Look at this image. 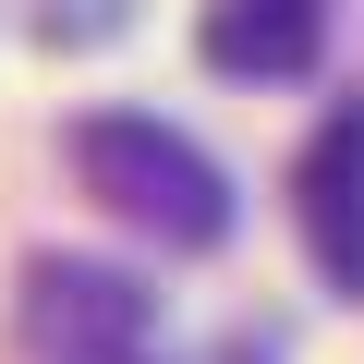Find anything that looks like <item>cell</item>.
I'll return each instance as SVG.
<instances>
[{"label": "cell", "instance_id": "cell-1", "mask_svg": "<svg viewBox=\"0 0 364 364\" xmlns=\"http://www.w3.org/2000/svg\"><path fill=\"white\" fill-rule=\"evenodd\" d=\"M73 170H85V195H97L109 219H134V231H158V243H219V231H231V182H219V158H207L195 134L146 122V109H97V122H73Z\"/></svg>", "mask_w": 364, "mask_h": 364}, {"label": "cell", "instance_id": "cell-2", "mask_svg": "<svg viewBox=\"0 0 364 364\" xmlns=\"http://www.w3.org/2000/svg\"><path fill=\"white\" fill-rule=\"evenodd\" d=\"M291 219H304V255L328 291H364V97L316 122L304 170H291Z\"/></svg>", "mask_w": 364, "mask_h": 364}, {"label": "cell", "instance_id": "cell-3", "mask_svg": "<svg viewBox=\"0 0 364 364\" xmlns=\"http://www.w3.org/2000/svg\"><path fill=\"white\" fill-rule=\"evenodd\" d=\"M25 328H37L49 364H109V352H146V291H134L122 267L49 255V267L25 279Z\"/></svg>", "mask_w": 364, "mask_h": 364}, {"label": "cell", "instance_id": "cell-4", "mask_svg": "<svg viewBox=\"0 0 364 364\" xmlns=\"http://www.w3.org/2000/svg\"><path fill=\"white\" fill-rule=\"evenodd\" d=\"M207 61L243 73V85H291L316 49H328V0H207Z\"/></svg>", "mask_w": 364, "mask_h": 364}, {"label": "cell", "instance_id": "cell-5", "mask_svg": "<svg viewBox=\"0 0 364 364\" xmlns=\"http://www.w3.org/2000/svg\"><path fill=\"white\" fill-rule=\"evenodd\" d=\"M25 13V37L37 49H97V37H122L134 25V0H13Z\"/></svg>", "mask_w": 364, "mask_h": 364}, {"label": "cell", "instance_id": "cell-6", "mask_svg": "<svg viewBox=\"0 0 364 364\" xmlns=\"http://www.w3.org/2000/svg\"><path fill=\"white\" fill-rule=\"evenodd\" d=\"M109 364H146V352H109Z\"/></svg>", "mask_w": 364, "mask_h": 364}]
</instances>
